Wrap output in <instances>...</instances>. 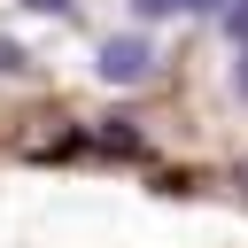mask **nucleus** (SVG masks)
Segmentation results:
<instances>
[{
  "label": "nucleus",
  "instance_id": "423d86ee",
  "mask_svg": "<svg viewBox=\"0 0 248 248\" xmlns=\"http://www.w3.org/2000/svg\"><path fill=\"white\" fill-rule=\"evenodd\" d=\"M31 16H70V0H23Z\"/></svg>",
  "mask_w": 248,
  "mask_h": 248
},
{
  "label": "nucleus",
  "instance_id": "7ed1b4c3",
  "mask_svg": "<svg viewBox=\"0 0 248 248\" xmlns=\"http://www.w3.org/2000/svg\"><path fill=\"white\" fill-rule=\"evenodd\" d=\"M101 147H108V155H140V132H124V116H108V132H101Z\"/></svg>",
  "mask_w": 248,
  "mask_h": 248
},
{
  "label": "nucleus",
  "instance_id": "39448f33",
  "mask_svg": "<svg viewBox=\"0 0 248 248\" xmlns=\"http://www.w3.org/2000/svg\"><path fill=\"white\" fill-rule=\"evenodd\" d=\"M225 39L248 54V0H232V8H225Z\"/></svg>",
  "mask_w": 248,
  "mask_h": 248
},
{
  "label": "nucleus",
  "instance_id": "20e7f679",
  "mask_svg": "<svg viewBox=\"0 0 248 248\" xmlns=\"http://www.w3.org/2000/svg\"><path fill=\"white\" fill-rule=\"evenodd\" d=\"M0 78H31V54H23L16 39H0Z\"/></svg>",
  "mask_w": 248,
  "mask_h": 248
},
{
  "label": "nucleus",
  "instance_id": "f257e3e1",
  "mask_svg": "<svg viewBox=\"0 0 248 248\" xmlns=\"http://www.w3.org/2000/svg\"><path fill=\"white\" fill-rule=\"evenodd\" d=\"M93 70H101V85H147V70H155V46H147L140 31H116V39H101Z\"/></svg>",
  "mask_w": 248,
  "mask_h": 248
},
{
  "label": "nucleus",
  "instance_id": "f03ea898",
  "mask_svg": "<svg viewBox=\"0 0 248 248\" xmlns=\"http://www.w3.org/2000/svg\"><path fill=\"white\" fill-rule=\"evenodd\" d=\"M232 0H132L140 23H163V16H225Z\"/></svg>",
  "mask_w": 248,
  "mask_h": 248
},
{
  "label": "nucleus",
  "instance_id": "0eeeda50",
  "mask_svg": "<svg viewBox=\"0 0 248 248\" xmlns=\"http://www.w3.org/2000/svg\"><path fill=\"white\" fill-rule=\"evenodd\" d=\"M232 93H240V101H248V54H240V62H232Z\"/></svg>",
  "mask_w": 248,
  "mask_h": 248
}]
</instances>
